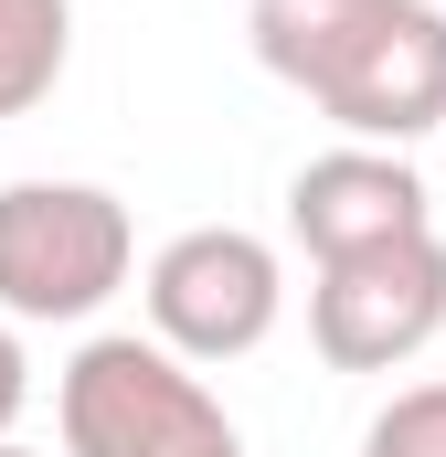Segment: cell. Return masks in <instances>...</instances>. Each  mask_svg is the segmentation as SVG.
Segmentation results:
<instances>
[{"instance_id":"cell-1","label":"cell","mask_w":446,"mask_h":457,"mask_svg":"<svg viewBox=\"0 0 446 457\" xmlns=\"http://www.w3.org/2000/svg\"><path fill=\"white\" fill-rule=\"evenodd\" d=\"M244 43L340 138H446V11L436 0H244Z\"/></svg>"},{"instance_id":"cell-2","label":"cell","mask_w":446,"mask_h":457,"mask_svg":"<svg viewBox=\"0 0 446 457\" xmlns=\"http://www.w3.org/2000/svg\"><path fill=\"white\" fill-rule=\"evenodd\" d=\"M54 415H64V457H244L202 361L138 330H96L75 351L54 383Z\"/></svg>"},{"instance_id":"cell-3","label":"cell","mask_w":446,"mask_h":457,"mask_svg":"<svg viewBox=\"0 0 446 457\" xmlns=\"http://www.w3.org/2000/svg\"><path fill=\"white\" fill-rule=\"evenodd\" d=\"M138 277V224L107 181H0V320L64 330Z\"/></svg>"},{"instance_id":"cell-4","label":"cell","mask_w":446,"mask_h":457,"mask_svg":"<svg viewBox=\"0 0 446 457\" xmlns=\"http://www.w3.org/2000/svg\"><path fill=\"white\" fill-rule=\"evenodd\" d=\"M138 298H149V341H170L181 361H244L287 320V266L244 224H192L149 255Z\"/></svg>"},{"instance_id":"cell-5","label":"cell","mask_w":446,"mask_h":457,"mask_svg":"<svg viewBox=\"0 0 446 457\" xmlns=\"http://www.w3.org/2000/svg\"><path fill=\"white\" fill-rule=\"evenodd\" d=\"M436 330H446V234L340 255L309 287V341L330 372H404Z\"/></svg>"},{"instance_id":"cell-6","label":"cell","mask_w":446,"mask_h":457,"mask_svg":"<svg viewBox=\"0 0 446 457\" xmlns=\"http://www.w3.org/2000/svg\"><path fill=\"white\" fill-rule=\"evenodd\" d=\"M287 234L309 245V266H340V255L436 234V203H425V170H415L404 149L340 138V149H319V160L287 181Z\"/></svg>"},{"instance_id":"cell-7","label":"cell","mask_w":446,"mask_h":457,"mask_svg":"<svg viewBox=\"0 0 446 457\" xmlns=\"http://www.w3.org/2000/svg\"><path fill=\"white\" fill-rule=\"evenodd\" d=\"M75 64V0H0V117H32Z\"/></svg>"},{"instance_id":"cell-8","label":"cell","mask_w":446,"mask_h":457,"mask_svg":"<svg viewBox=\"0 0 446 457\" xmlns=\"http://www.w3.org/2000/svg\"><path fill=\"white\" fill-rule=\"evenodd\" d=\"M361 457H446V383H404L361 426Z\"/></svg>"},{"instance_id":"cell-9","label":"cell","mask_w":446,"mask_h":457,"mask_svg":"<svg viewBox=\"0 0 446 457\" xmlns=\"http://www.w3.org/2000/svg\"><path fill=\"white\" fill-rule=\"evenodd\" d=\"M21 404H32V351H21V320H0V436L21 426Z\"/></svg>"},{"instance_id":"cell-10","label":"cell","mask_w":446,"mask_h":457,"mask_svg":"<svg viewBox=\"0 0 446 457\" xmlns=\"http://www.w3.org/2000/svg\"><path fill=\"white\" fill-rule=\"evenodd\" d=\"M0 457H32V447H21V436H0Z\"/></svg>"}]
</instances>
